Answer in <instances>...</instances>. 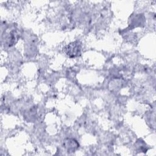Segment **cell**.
Wrapping results in <instances>:
<instances>
[{
    "instance_id": "obj_1",
    "label": "cell",
    "mask_w": 156,
    "mask_h": 156,
    "mask_svg": "<svg viewBox=\"0 0 156 156\" xmlns=\"http://www.w3.org/2000/svg\"><path fill=\"white\" fill-rule=\"evenodd\" d=\"M81 50L82 44L79 41H75L68 44L65 48L66 55L71 58H74L80 55Z\"/></svg>"
},
{
    "instance_id": "obj_2",
    "label": "cell",
    "mask_w": 156,
    "mask_h": 156,
    "mask_svg": "<svg viewBox=\"0 0 156 156\" xmlns=\"http://www.w3.org/2000/svg\"><path fill=\"white\" fill-rule=\"evenodd\" d=\"M18 38V34L16 31L15 30H12L7 37V44H9V46L13 45L17 41Z\"/></svg>"
}]
</instances>
